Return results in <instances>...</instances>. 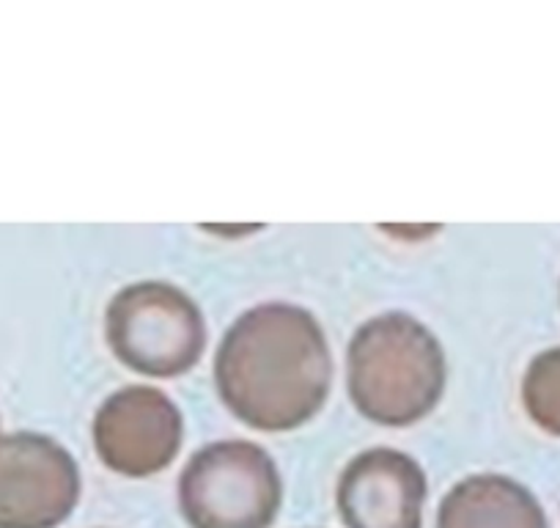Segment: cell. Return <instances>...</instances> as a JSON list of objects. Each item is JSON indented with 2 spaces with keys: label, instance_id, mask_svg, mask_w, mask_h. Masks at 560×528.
Returning a JSON list of instances; mask_svg holds the SVG:
<instances>
[{
  "label": "cell",
  "instance_id": "1",
  "mask_svg": "<svg viewBox=\"0 0 560 528\" xmlns=\"http://www.w3.org/2000/svg\"><path fill=\"white\" fill-rule=\"evenodd\" d=\"M220 400L261 433L303 427L325 405L332 355L319 320L294 303H261L236 317L214 355Z\"/></svg>",
  "mask_w": 560,
  "mask_h": 528
},
{
  "label": "cell",
  "instance_id": "5",
  "mask_svg": "<svg viewBox=\"0 0 560 528\" xmlns=\"http://www.w3.org/2000/svg\"><path fill=\"white\" fill-rule=\"evenodd\" d=\"M80 501V471L42 433L0 435V528H56Z\"/></svg>",
  "mask_w": 560,
  "mask_h": 528
},
{
  "label": "cell",
  "instance_id": "3",
  "mask_svg": "<svg viewBox=\"0 0 560 528\" xmlns=\"http://www.w3.org/2000/svg\"><path fill=\"white\" fill-rule=\"evenodd\" d=\"M105 336L127 369L179 377L201 360L207 322L185 289L168 282H138L118 289L107 303Z\"/></svg>",
  "mask_w": 560,
  "mask_h": 528
},
{
  "label": "cell",
  "instance_id": "6",
  "mask_svg": "<svg viewBox=\"0 0 560 528\" xmlns=\"http://www.w3.org/2000/svg\"><path fill=\"white\" fill-rule=\"evenodd\" d=\"M182 438V411L160 388H118L96 408V455L121 477L147 479L165 471L179 455Z\"/></svg>",
  "mask_w": 560,
  "mask_h": 528
},
{
  "label": "cell",
  "instance_id": "9",
  "mask_svg": "<svg viewBox=\"0 0 560 528\" xmlns=\"http://www.w3.org/2000/svg\"><path fill=\"white\" fill-rule=\"evenodd\" d=\"M522 402L536 427L560 438V347L544 349L527 364Z\"/></svg>",
  "mask_w": 560,
  "mask_h": 528
},
{
  "label": "cell",
  "instance_id": "7",
  "mask_svg": "<svg viewBox=\"0 0 560 528\" xmlns=\"http://www.w3.org/2000/svg\"><path fill=\"white\" fill-rule=\"evenodd\" d=\"M427 493V473L418 460L376 446L347 462L336 504L347 528H420Z\"/></svg>",
  "mask_w": 560,
  "mask_h": 528
},
{
  "label": "cell",
  "instance_id": "4",
  "mask_svg": "<svg viewBox=\"0 0 560 528\" xmlns=\"http://www.w3.org/2000/svg\"><path fill=\"white\" fill-rule=\"evenodd\" d=\"M280 504L278 466L250 440L203 446L179 477V506L190 528H269Z\"/></svg>",
  "mask_w": 560,
  "mask_h": 528
},
{
  "label": "cell",
  "instance_id": "8",
  "mask_svg": "<svg viewBox=\"0 0 560 528\" xmlns=\"http://www.w3.org/2000/svg\"><path fill=\"white\" fill-rule=\"evenodd\" d=\"M438 528H549V523L525 484L503 473H472L440 501Z\"/></svg>",
  "mask_w": 560,
  "mask_h": 528
},
{
  "label": "cell",
  "instance_id": "2",
  "mask_svg": "<svg viewBox=\"0 0 560 528\" xmlns=\"http://www.w3.org/2000/svg\"><path fill=\"white\" fill-rule=\"evenodd\" d=\"M354 408L382 427H409L438 408L445 388V353L423 322L404 311L371 317L347 349Z\"/></svg>",
  "mask_w": 560,
  "mask_h": 528
}]
</instances>
